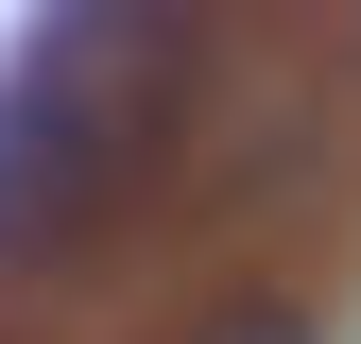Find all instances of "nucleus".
Masks as SVG:
<instances>
[{
  "label": "nucleus",
  "instance_id": "f03ea898",
  "mask_svg": "<svg viewBox=\"0 0 361 344\" xmlns=\"http://www.w3.org/2000/svg\"><path fill=\"white\" fill-rule=\"evenodd\" d=\"M190 344H327V327H310V310H293V293H224V310H207Z\"/></svg>",
  "mask_w": 361,
  "mask_h": 344
},
{
  "label": "nucleus",
  "instance_id": "f257e3e1",
  "mask_svg": "<svg viewBox=\"0 0 361 344\" xmlns=\"http://www.w3.org/2000/svg\"><path fill=\"white\" fill-rule=\"evenodd\" d=\"M172 52H190V18H52L18 52V86H0V258H52L121 207V172L172 104Z\"/></svg>",
  "mask_w": 361,
  "mask_h": 344
}]
</instances>
